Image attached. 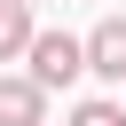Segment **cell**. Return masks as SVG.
<instances>
[{
    "instance_id": "obj_4",
    "label": "cell",
    "mask_w": 126,
    "mask_h": 126,
    "mask_svg": "<svg viewBox=\"0 0 126 126\" xmlns=\"http://www.w3.org/2000/svg\"><path fill=\"white\" fill-rule=\"evenodd\" d=\"M32 8H16V0H0V63H16V55H32Z\"/></svg>"
},
{
    "instance_id": "obj_2",
    "label": "cell",
    "mask_w": 126,
    "mask_h": 126,
    "mask_svg": "<svg viewBox=\"0 0 126 126\" xmlns=\"http://www.w3.org/2000/svg\"><path fill=\"white\" fill-rule=\"evenodd\" d=\"M87 71L126 87V16H102V24L87 32Z\"/></svg>"
},
{
    "instance_id": "obj_1",
    "label": "cell",
    "mask_w": 126,
    "mask_h": 126,
    "mask_svg": "<svg viewBox=\"0 0 126 126\" xmlns=\"http://www.w3.org/2000/svg\"><path fill=\"white\" fill-rule=\"evenodd\" d=\"M87 71V39H71V32H39L32 39V87L47 94V87H71Z\"/></svg>"
},
{
    "instance_id": "obj_6",
    "label": "cell",
    "mask_w": 126,
    "mask_h": 126,
    "mask_svg": "<svg viewBox=\"0 0 126 126\" xmlns=\"http://www.w3.org/2000/svg\"><path fill=\"white\" fill-rule=\"evenodd\" d=\"M16 8H32V0H16Z\"/></svg>"
},
{
    "instance_id": "obj_3",
    "label": "cell",
    "mask_w": 126,
    "mask_h": 126,
    "mask_svg": "<svg viewBox=\"0 0 126 126\" xmlns=\"http://www.w3.org/2000/svg\"><path fill=\"white\" fill-rule=\"evenodd\" d=\"M39 118H47V94L32 79H8L0 71V126H39Z\"/></svg>"
},
{
    "instance_id": "obj_5",
    "label": "cell",
    "mask_w": 126,
    "mask_h": 126,
    "mask_svg": "<svg viewBox=\"0 0 126 126\" xmlns=\"http://www.w3.org/2000/svg\"><path fill=\"white\" fill-rule=\"evenodd\" d=\"M71 126H126V110H118V102H79Z\"/></svg>"
}]
</instances>
